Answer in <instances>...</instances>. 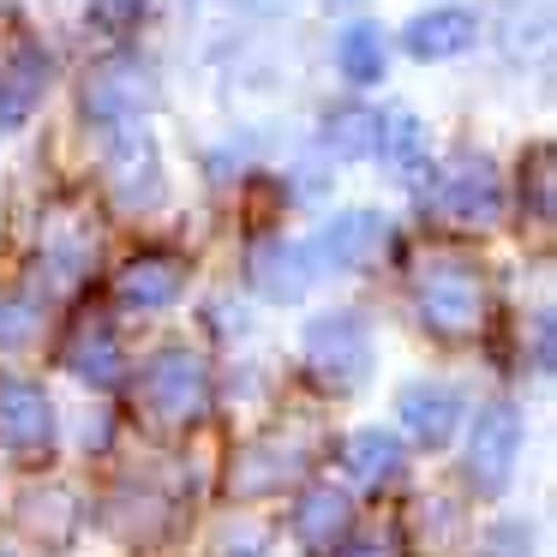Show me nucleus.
Here are the masks:
<instances>
[{
    "mask_svg": "<svg viewBox=\"0 0 557 557\" xmlns=\"http://www.w3.org/2000/svg\"><path fill=\"white\" fill-rule=\"evenodd\" d=\"M300 360L312 372L318 389L330 396H354V389L372 377V324L354 306H336V312H318L312 324L300 330Z\"/></svg>",
    "mask_w": 557,
    "mask_h": 557,
    "instance_id": "1",
    "label": "nucleus"
},
{
    "mask_svg": "<svg viewBox=\"0 0 557 557\" xmlns=\"http://www.w3.org/2000/svg\"><path fill=\"white\" fill-rule=\"evenodd\" d=\"M413 306H420L432 336L456 342V336H468V330H480V318H485L480 264H468V258H432V264L420 270V282H413Z\"/></svg>",
    "mask_w": 557,
    "mask_h": 557,
    "instance_id": "2",
    "label": "nucleus"
},
{
    "mask_svg": "<svg viewBox=\"0 0 557 557\" xmlns=\"http://www.w3.org/2000/svg\"><path fill=\"white\" fill-rule=\"evenodd\" d=\"M425 205L449 222H497L504 210V174H497L492 157L480 150H456L449 162H437L432 181H425Z\"/></svg>",
    "mask_w": 557,
    "mask_h": 557,
    "instance_id": "3",
    "label": "nucleus"
},
{
    "mask_svg": "<svg viewBox=\"0 0 557 557\" xmlns=\"http://www.w3.org/2000/svg\"><path fill=\"white\" fill-rule=\"evenodd\" d=\"M138 401L162 425H186L210 408V366L193 348H157L138 372Z\"/></svg>",
    "mask_w": 557,
    "mask_h": 557,
    "instance_id": "4",
    "label": "nucleus"
},
{
    "mask_svg": "<svg viewBox=\"0 0 557 557\" xmlns=\"http://www.w3.org/2000/svg\"><path fill=\"white\" fill-rule=\"evenodd\" d=\"M102 186L114 193L121 210H157L169 193V174H162V150L145 126H109V145H102Z\"/></svg>",
    "mask_w": 557,
    "mask_h": 557,
    "instance_id": "5",
    "label": "nucleus"
},
{
    "mask_svg": "<svg viewBox=\"0 0 557 557\" xmlns=\"http://www.w3.org/2000/svg\"><path fill=\"white\" fill-rule=\"evenodd\" d=\"M157 66L145 54H109L85 73V90H78V109L102 126H133L138 114L157 102Z\"/></svg>",
    "mask_w": 557,
    "mask_h": 557,
    "instance_id": "6",
    "label": "nucleus"
},
{
    "mask_svg": "<svg viewBox=\"0 0 557 557\" xmlns=\"http://www.w3.org/2000/svg\"><path fill=\"white\" fill-rule=\"evenodd\" d=\"M516 461H521V413L516 401H485L473 413V432H468V480L480 497L509 492L516 480Z\"/></svg>",
    "mask_w": 557,
    "mask_h": 557,
    "instance_id": "7",
    "label": "nucleus"
},
{
    "mask_svg": "<svg viewBox=\"0 0 557 557\" xmlns=\"http://www.w3.org/2000/svg\"><path fill=\"white\" fill-rule=\"evenodd\" d=\"M384 240H389V222L377 210H336L318 228V240L306 246H312L318 270H372L384 258Z\"/></svg>",
    "mask_w": 557,
    "mask_h": 557,
    "instance_id": "8",
    "label": "nucleus"
},
{
    "mask_svg": "<svg viewBox=\"0 0 557 557\" xmlns=\"http://www.w3.org/2000/svg\"><path fill=\"white\" fill-rule=\"evenodd\" d=\"M318 276H324V270H318V258H312L306 240L270 234V240H258L252 252H246V282H252L264 300H300Z\"/></svg>",
    "mask_w": 557,
    "mask_h": 557,
    "instance_id": "9",
    "label": "nucleus"
},
{
    "mask_svg": "<svg viewBox=\"0 0 557 557\" xmlns=\"http://www.w3.org/2000/svg\"><path fill=\"white\" fill-rule=\"evenodd\" d=\"M480 42V13L473 7H432L401 25V49L413 61H461Z\"/></svg>",
    "mask_w": 557,
    "mask_h": 557,
    "instance_id": "10",
    "label": "nucleus"
},
{
    "mask_svg": "<svg viewBox=\"0 0 557 557\" xmlns=\"http://www.w3.org/2000/svg\"><path fill=\"white\" fill-rule=\"evenodd\" d=\"M396 420L420 449H444L461 425V396L449 384H408L396 401Z\"/></svg>",
    "mask_w": 557,
    "mask_h": 557,
    "instance_id": "11",
    "label": "nucleus"
},
{
    "mask_svg": "<svg viewBox=\"0 0 557 557\" xmlns=\"http://www.w3.org/2000/svg\"><path fill=\"white\" fill-rule=\"evenodd\" d=\"M181 288H186V258H174V252H138L114 276V294L133 312H162V306L181 300Z\"/></svg>",
    "mask_w": 557,
    "mask_h": 557,
    "instance_id": "12",
    "label": "nucleus"
},
{
    "mask_svg": "<svg viewBox=\"0 0 557 557\" xmlns=\"http://www.w3.org/2000/svg\"><path fill=\"white\" fill-rule=\"evenodd\" d=\"M49 437H54V401L25 377H0V444L42 449Z\"/></svg>",
    "mask_w": 557,
    "mask_h": 557,
    "instance_id": "13",
    "label": "nucleus"
},
{
    "mask_svg": "<svg viewBox=\"0 0 557 557\" xmlns=\"http://www.w3.org/2000/svg\"><path fill=\"white\" fill-rule=\"evenodd\" d=\"M61 360H66V372H73L78 384L109 389L114 377H121V342H114V324H109V318H97V312H85L73 324V336H66Z\"/></svg>",
    "mask_w": 557,
    "mask_h": 557,
    "instance_id": "14",
    "label": "nucleus"
},
{
    "mask_svg": "<svg viewBox=\"0 0 557 557\" xmlns=\"http://www.w3.org/2000/svg\"><path fill=\"white\" fill-rule=\"evenodd\" d=\"M348 492H336V485H306L300 497H294V533H300L306 552H336L342 540H348Z\"/></svg>",
    "mask_w": 557,
    "mask_h": 557,
    "instance_id": "15",
    "label": "nucleus"
},
{
    "mask_svg": "<svg viewBox=\"0 0 557 557\" xmlns=\"http://www.w3.org/2000/svg\"><path fill=\"white\" fill-rule=\"evenodd\" d=\"M377 157H384L389 174H401L408 186L432 181V138H425V121L408 109L384 114V138H377Z\"/></svg>",
    "mask_w": 557,
    "mask_h": 557,
    "instance_id": "16",
    "label": "nucleus"
},
{
    "mask_svg": "<svg viewBox=\"0 0 557 557\" xmlns=\"http://www.w3.org/2000/svg\"><path fill=\"white\" fill-rule=\"evenodd\" d=\"M342 468H348L354 485H366V492H384V485L401 480V468H408V456H401V444L389 432H377V425H366V432L348 437V449H342Z\"/></svg>",
    "mask_w": 557,
    "mask_h": 557,
    "instance_id": "17",
    "label": "nucleus"
},
{
    "mask_svg": "<svg viewBox=\"0 0 557 557\" xmlns=\"http://www.w3.org/2000/svg\"><path fill=\"white\" fill-rule=\"evenodd\" d=\"M336 73L348 78V85H360V90L384 85V73H389L384 25H372V18H354V25H342V30H336Z\"/></svg>",
    "mask_w": 557,
    "mask_h": 557,
    "instance_id": "18",
    "label": "nucleus"
},
{
    "mask_svg": "<svg viewBox=\"0 0 557 557\" xmlns=\"http://www.w3.org/2000/svg\"><path fill=\"white\" fill-rule=\"evenodd\" d=\"M377 138H384V114L366 109V102H348V109L324 114V126H318V150L336 157V162L377 157Z\"/></svg>",
    "mask_w": 557,
    "mask_h": 557,
    "instance_id": "19",
    "label": "nucleus"
},
{
    "mask_svg": "<svg viewBox=\"0 0 557 557\" xmlns=\"http://www.w3.org/2000/svg\"><path fill=\"white\" fill-rule=\"evenodd\" d=\"M497 42L516 61L545 54V42H552V0H497Z\"/></svg>",
    "mask_w": 557,
    "mask_h": 557,
    "instance_id": "20",
    "label": "nucleus"
},
{
    "mask_svg": "<svg viewBox=\"0 0 557 557\" xmlns=\"http://www.w3.org/2000/svg\"><path fill=\"white\" fill-rule=\"evenodd\" d=\"M300 449H270V444H258V449H246L240 461H234V492H276L288 473H300Z\"/></svg>",
    "mask_w": 557,
    "mask_h": 557,
    "instance_id": "21",
    "label": "nucleus"
},
{
    "mask_svg": "<svg viewBox=\"0 0 557 557\" xmlns=\"http://www.w3.org/2000/svg\"><path fill=\"white\" fill-rule=\"evenodd\" d=\"M30 336H37V300L0 294V348H25Z\"/></svg>",
    "mask_w": 557,
    "mask_h": 557,
    "instance_id": "22",
    "label": "nucleus"
},
{
    "mask_svg": "<svg viewBox=\"0 0 557 557\" xmlns=\"http://www.w3.org/2000/svg\"><path fill=\"white\" fill-rule=\"evenodd\" d=\"M157 0H90V25L109 30V37H126L133 25H145Z\"/></svg>",
    "mask_w": 557,
    "mask_h": 557,
    "instance_id": "23",
    "label": "nucleus"
},
{
    "mask_svg": "<svg viewBox=\"0 0 557 557\" xmlns=\"http://www.w3.org/2000/svg\"><path fill=\"white\" fill-rule=\"evenodd\" d=\"M480 557H533V528L528 521H497L480 540Z\"/></svg>",
    "mask_w": 557,
    "mask_h": 557,
    "instance_id": "24",
    "label": "nucleus"
},
{
    "mask_svg": "<svg viewBox=\"0 0 557 557\" xmlns=\"http://www.w3.org/2000/svg\"><path fill=\"white\" fill-rule=\"evenodd\" d=\"M533 198V216H552V145H533V193H521V205Z\"/></svg>",
    "mask_w": 557,
    "mask_h": 557,
    "instance_id": "25",
    "label": "nucleus"
},
{
    "mask_svg": "<svg viewBox=\"0 0 557 557\" xmlns=\"http://www.w3.org/2000/svg\"><path fill=\"white\" fill-rule=\"evenodd\" d=\"M348 557H396V552H389V540H384V533H366L360 545H348Z\"/></svg>",
    "mask_w": 557,
    "mask_h": 557,
    "instance_id": "26",
    "label": "nucleus"
},
{
    "mask_svg": "<svg viewBox=\"0 0 557 557\" xmlns=\"http://www.w3.org/2000/svg\"><path fill=\"white\" fill-rule=\"evenodd\" d=\"M330 7H354V0H330Z\"/></svg>",
    "mask_w": 557,
    "mask_h": 557,
    "instance_id": "27",
    "label": "nucleus"
}]
</instances>
